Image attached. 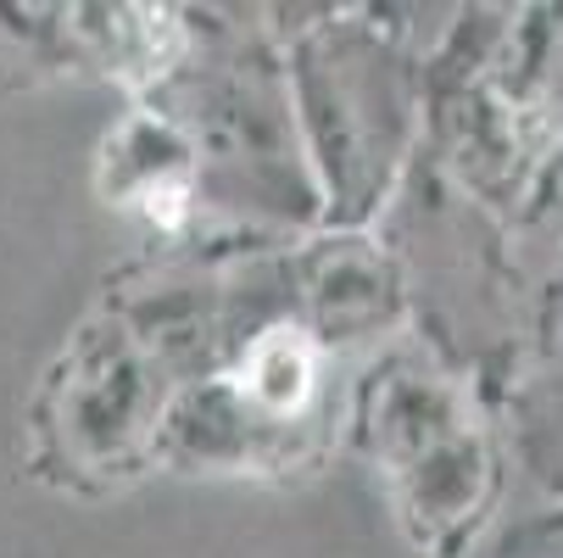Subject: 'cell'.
Listing matches in <instances>:
<instances>
[{
  "label": "cell",
  "instance_id": "1",
  "mask_svg": "<svg viewBox=\"0 0 563 558\" xmlns=\"http://www.w3.org/2000/svg\"><path fill=\"white\" fill-rule=\"evenodd\" d=\"M246 385H252L257 403L274 408V414L301 408V396H307V385H312V358H307V347L296 341V330H274V336L252 352Z\"/></svg>",
  "mask_w": 563,
  "mask_h": 558
},
{
  "label": "cell",
  "instance_id": "2",
  "mask_svg": "<svg viewBox=\"0 0 563 558\" xmlns=\"http://www.w3.org/2000/svg\"><path fill=\"white\" fill-rule=\"evenodd\" d=\"M145 212L156 223H179L185 218V185H151L145 190Z\"/></svg>",
  "mask_w": 563,
  "mask_h": 558
}]
</instances>
